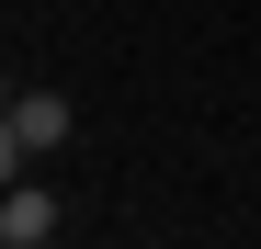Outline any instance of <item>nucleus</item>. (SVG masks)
<instances>
[{"instance_id": "obj_1", "label": "nucleus", "mask_w": 261, "mask_h": 249, "mask_svg": "<svg viewBox=\"0 0 261 249\" xmlns=\"http://www.w3.org/2000/svg\"><path fill=\"white\" fill-rule=\"evenodd\" d=\"M46 238H57V204L34 181H12V193H0V249H46Z\"/></svg>"}, {"instance_id": "obj_2", "label": "nucleus", "mask_w": 261, "mask_h": 249, "mask_svg": "<svg viewBox=\"0 0 261 249\" xmlns=\"http://www.w3.org/2000/svg\"><path fill=\"white\" fill-rule=\"evenodd\" d=\"M12 136H23V147H57V136H68V102H57V91H23V102H12Z\"/></svg>"}, {"instance_id": "obj_3", "label": "nucleus", "mask_w": 261, "mask_h": 249, "mask_svg": "<svg viewBox=\"0 0 261 249\" xmlns=\"http://www.w3.org/2000/svg\"><path fill=\"white\" fill-rule=\"evenodd\" d=\"M12 159H23V136H12V113H0V193H12Z\"/></svg>"}]
</instances>
